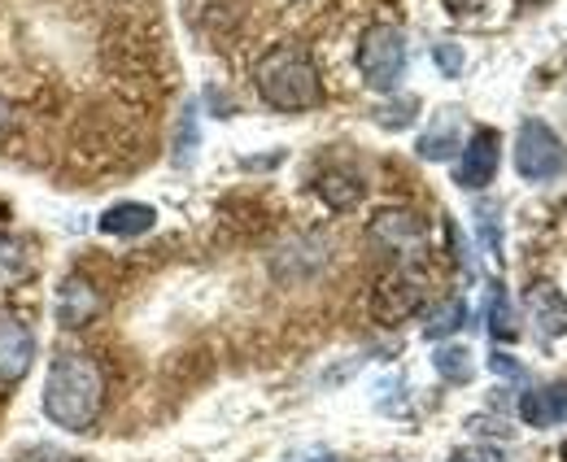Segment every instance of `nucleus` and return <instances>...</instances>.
Instances as JSON below:
<instances>
[{"label":"nucleus","instance_id":"nucleus-21","mask_svg":"<svg viewBox=\"0 0 567 462\" xmlns=\"http://www.w3.org/2000/svg\"><path fill=\"white\" fill-rule=\"evenodd\" d=\"M193 148H197V119H193V110H188V114H184V127H179V162H188Z\"/></svg>","mask_w":567,"mask_h":462},{"label":"nucleus","instance_id":"nucleus-9","mask_svg":"<svg viewBox=\"0 0 567 462\" xmlns=\"http://www.w3.org/2000/svg\"><path fill=\"white\" fill-rule=\"evenodd\" d=\"M101 315V292L92 288V279L71 275L62 288H58V324L62 328H83Z\"/></svg>","mask_w":567,"mask_h":462},{"label":"nucleus","instance_id":"nucleus-13","mask_svg":"<svg viewBox=\"0 0 567 462\" xmlns=\"http://www.w3.org/2000/svg\"><path fill=\"white\" fill-rule=\"evenodd\" d=\"M485 324H489V331H494V340H515V336H519V315H515V306H511V297H506V288H502V284L489 288Z\"/></svg>","mask_w":567,"mask_h":462},{"label":"nucleus","instance_id":"nucleus-11","mask_svg":"<svg viewBox=\"0 0 567 462\" xmlns=\"http://www.w3.org/2000/svg\"><path fill=\"white\" fill-rule=\"evenodd\" d=\"M371 236H375L380 245L406 254V249H415V245L424 240V218L411 214V209H384V214L371 223Z\"/></svg>","mask_w":567,"mask_h":462},{"label":"nucleus","instance_id":"nucleus-14","mask_svg":"<svg viewBox=\"0 0 567 462\" xmlns=\"http://www.w3.org/2000/svg\"><path fill=\"white\" fill-rule=\"evenodd\" d=\"M415 148H420V157H427V162H445L450 153H458V119L454 114H441V123Z\"/></svg>","mask_w":567,"mask_h":462},{"label":"nucleus","instance_id":"nucleus-23","mask_svg":"<svg viewBox=\"0 0 567 462\" xmlns=\"http://www.w3.org/2000/svg\"><path fill=\"white\" fill-rule=\"evenodd\" d=\"M559 459H564V462H567V441H564V450H559Z\"/></svg>","mask_w":567,"mask_h":462},{"label":"nucleus","instance_id":"nucleus-8","mask_svg":"<svg viewBox=\"0 0 567 462\" xmlns=\"http://www.w3.org/2000/svg\"><path fill=\"white\" fill-rule=\"evenodd\" d=\"M524 310H528V319L537 324L542 340H555V336L567 331V297L555 284H533V288L524 292Z\"/></svg>","mask_w":567,"mask_h":462},{"label":"nucleus","instance_id":"nucleus-4","mask_svg":"<svg viewBox=\"0 0 567 462\" xmlns=\"http://www.w3.org/2000/svg\"><path fill=\"white\" fill-rule=\"evenodd\" d=\"M358 70H362L367 88L393 92L406 70V35L393 22H375L358 44Z\"/></svg>","mask_w":567,"mask_h":462},{"label":"nucleus","instance_id":"nucleus-5","mask_svg":"<svg viewBox=\"0 0 567 462\" xmlns=\"http://www.w3.org/2000/svg\"><path fill=\"white\" fill-rule=\"evenodd\" d=\"M515 171H519V179H528V184H546V179H555V175L567 171L564 140L550 132L542 119H528V123L519 127V140H515Z\"/></svg>","mask_w":567,"mask_h":462},{"label":"nucleus","instance_id":"nucleus-19","mask_svg":"<svg viewBox=\"0 0 567 462\" xmlns=\"http://www.w3.org/2000/svg\"><path fill=\"white\" fill-rule=\"evenodd\" d=\"M18 462H79V459L66 454V450H53V445H31Z\"/></svg>","mask_w":567,"mask_h":462},{"label":"nucleus","instance_id":"nucleus-7","mask_svg":"<svg viewBox=\"0 0 567 462\" xmlns=\"http://www.w3.org/2000/svg\"><path fill=\"white\" fill-rule=\"evenodd\" d=\"M31 362H35V336L13 319H0V384L22 380Z\"/></svg>","mask_w":567,"mask_h":462},{"label":"nucleus","instance_id":"nucleus-25","mask_svg":"<svg viewBox=\"0 0 567 462\" xmlns=\"http://www.w3.org/2000/svg\"><path fill=\"white\" fill-rule=\"evenodd\" d=\"M524 4H537V0H524Z\"/></svg>","mask_w":567,"mask_h":462},{"label":"nucleus","instance_id":"nucleus-1","mask_svg":"<svg viewBox=\"0 0 567 462\" xmlns=\"http://www.w3.org/2000/svg\"><path fill=\"white\" fill-rule=\"evenodd\" d=\"M105 401L101 367L87 353H58L44 380V414L66 432H92Z\"/></svg>","mask_w":567,"mask_h":462},{"label":"nucleus","instance_id":"nucleus-24","mask_svg":"<svg viewBox=\"0 0 567 462\" xmlns=\"http://www.w3.org/2000/svg\"><path fill=\"white\" fill-rule=\"evenodd\" d=\"M315 462H337V459H315Z\"/></svg>","mask_w":567,"mask_h":462},{"label":"nucleus","instance_id":"nucleus-15","mask_svg":"<svg viewBox=\"0 0 567 462\" xmlns=\"http://www.w3.org/2000/svg\"><path fill=\"white\" fill-rule=\"evenodd\" d=\"M319 197L328 201L332 209H354L358 201H362V184H358L354 175L332 171V175H323V179H319Z\"/></svg>","mask_w":567,"mask_h":462},{"label":"nucleus","instance_id":"nucleus-3","mask_svg":"<svg viewBox=\"0 0 567 462\" xmlns=\"http://www.w3.org/2000/svg\"><path fill=\"white\" fill-rule=\"evenodd\" d=\"M427 288H432V279H427L424 266H398V270H389L375 284V292H371V319L384 324V328H398V324L415 319L424 310Z\"/></svg>","mask_w":567,"mask_h":462},{"label":"nucleus","instance_id":"nucleus-17","mask_svg":"<svg viewBox=\"0 0 567 462\" xmlns=\"http://www.w3.org/2000/svg\"><path fill=\"white\" fill-rule=\"evenodd\" d=\"M467 324V306L458 301V297H450V301H441L432 315H427V328L424 336L427 340H441V336H450V331H458Z\"/></svg>","mask_w":567,"mask_h":462},{"label":"nucleus","instance_id":"nucleus-6","mask_svg":"<svg viewBox=\"0 0 567 462\" xmlns=\"http://www.w3.org/2000/svg\"><path fill=\"white\" fill-rule=\"evenodd\" d=\"M497 162H502V135L494 127H481L463 144V162H458V184L463 188H485L494 184Z\"/></svg>","mask_w":567,"mask_h":462},{"label":"nucleus","instance_id":"nucleus-16","mask_svg":"<svg viewBox=\"0 0 567 462\" xmlns=\"http://www.w3.org/2000/svg\"><path fill=\"white\" fill-rule=\"evenodd\" d=\"M432 367H436V376H445L450 384H467L472 380V353L463 349V345H445V349H436V358H432Z\"/></svg>","mask_w":567,"mask_h":462},{"label":"nucleus","instance_id":"nucleus-22","mask_svg":"<svg viewBox=\"0 0 567 462\" xmlns=\"http://www.w3.org/2000/svg\"><path fill=\"white\" fill-rule=\"evenodd\" d=\"M489 367H494L497 376H515V380L524 376V367H519V362H511L506 353H494V358H489Z\"/></svg>","mask_w":567,"mask_h":462},{"label":"nucleus","instance_id":"nucleus-10","mask_svg":"<svg viewBox=\"0 0 567 462\" xmlns=\"http://www.w3.org/2000/svg\"><path fill=\"white\" fill-rule=\"evenodd\" d=\"M519 419L528 428H555L567 419V380L559 384H542V389H528L519 397Z\"/></svg>","mask_w":567,"mask_h":462},{"label":"nucleus","instance_id":"nucleus-18","mask_svg":"<svg viewBox=\"0 0 567 462\" xmlns=\"http://www.w3.org/2000/svg\"><path fill=\"white\" fill-rule=\"evenodd\" d=\"M432 62L454 79V74L463 70V49H458V44H436V49H432Z\"/></svg>","mask_w":567,"mask_h":462},{"label":"nucleus","instance_id":"nucleus-12","mask_svg":"<svg viewBox=\"0 0 567 462\" xmlns=\"http://www.w3.org/2000/svg\"><path fill=\"white\" fill-rule=\"evenodd\" d=\"M153 223H157V209L141 205V201H123V205H110L101 214L105 236H144V232H153Z\"/></svg>","mask_w":567,"mask_h":462},{"label":"nucleus","instance_id":"nucleus-20","mask_svg":"<svg viewBox=\"0 0 567 462\" xmlns=\"http://www.w3.org/2000/svg\"><path fill=\"white\" fill-rule=\"evenodd\" d=\"M415 110H420V101H402V105H393V110H384V127H406L411 119H415Z\"/></svg>","mask_w":567,"mask_h":462},{"label":"nucleus","instance_id":"nucleus-2","mask_svg":"<svg viewBox=\"0 0 567 462\" xmlns=\"http://www.w3.org/2000/svg\"><path fill=\"white\" fill-rule=\"evenodd\" d=\"M254 83H258V96L271 110H284V114H301V110H315L323 101L319 70H315V62L301 49H292V44L271 49L258 62V70H254Z\"/></svg>","mask_w":567,"mask_h":462},{"label":"nucleus","instance_id":"nucleus-26","mask_svg":"<svg viewBox=\"0 0 567 462\" xmlns=\"http://www.w3.org/2000/svg\"><path fill=\"white\" fill-rule=\"evenodd\" d=\"M454 462H472V459H454Z\"/></svg>","mask_w":567,"mask_h":462}]
</instances>
